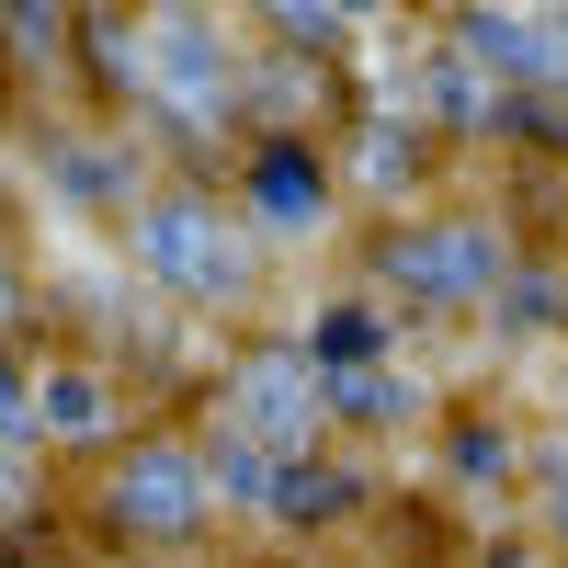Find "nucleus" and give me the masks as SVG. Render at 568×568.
<instances>
[{
	"label": "nucleus",
	"instance_id": "f257e3e1",
	"mask_svg": "<svg viewBox=\"0 0 568 568\" xmlns=\"http://www.w3.org/2000/svg\"><path fill=\"white\" fill-rule=\"evenodd\" d=\"M149 240H160V251H149L160 273H182V284H227V262H216V227H205V216H160Z\"/></svg>",
	"mask_w": 568,
	"mask_h": 568
}]
</instances>
